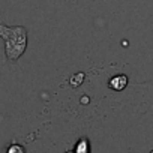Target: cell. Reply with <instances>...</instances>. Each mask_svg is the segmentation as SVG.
Here are the masks:
<instances>
[{"label":"cell","mask_w":153,"mask_h":153,"mask_svg":"<svg viewBox=\"0 0 153 153\" xmlns=\"http://www.w3.org/2000/svg\"><path fill=\"white\" fill-rule=\"evenodd\" d=\"M0 38L5 41V56L8 60H18L27 48V29L24 26H6L0 23Z\"/></svg>","instance_id":"6da1fadb"},{"label":"cell","mask_w":153,"mask_h":153,"mask_svg":"<svg viewBox=\"0 0 153 153\" xmlns=\"http://www.w3.org/2000/svg\"><path fill=\"white\" fill-rule=\"evenodd\" d=\"M128 83H129V80L126 75H116L108 81V87L116 90V92H122L128 86Z\"/></svg>","instance_id":"7a4b0ae2"},{"label":"cell","mask_w":153,"mask_h":153,"mask_svg":"<svg viewBox=\"0 0 153 153\" xmlns=\"http://www.w3.org/2000/svg\"><path fill=\"white\" fill-rule=\"evenodd\" d=\"M89 141L86 138H81L78 143H76V147H75V153H89Z\"/></svg>","instance_id":"3957f363"},{"label":"cell","mask_w":153,"mask_h":153,"mask_svg":"<svg viewBox=\"0 0 153 153\" xmlns=\"http://www.w3.org/2000/svg\"><path fill=\"white\" fill-rule=\"evenodd\" d=\"M6 153H26V152H24L23 146H20V144H11L8 147V152Z\"/></svg>","instance_id":"277c9868"},{"label":"cell","mask_w":153,"mask_h":153,"mask_svg":"<svg viewBox=\"0 0 153 153\" xmlns=\"http://www.w3.org/2000/svg\"><path fill=\"white\" fill-rule=\"evenodd\" d=\"M66 153H74V152H66Z\"/></svg>","instance_id":"5b68a950"},{"label":"cell","mask_w":153,"mask_h":153,"mask_svg":"<svg viewBox=\"0 0 153 153\" xmlns=\"http://www.w3.org/2000/svg\"><path fill=\"white\" fill-rule=\"evenodd\" d=\"M150 153H153V150H152V152H150Z\"/></svg>","instance_id":"8992f818"}]
</instances>
